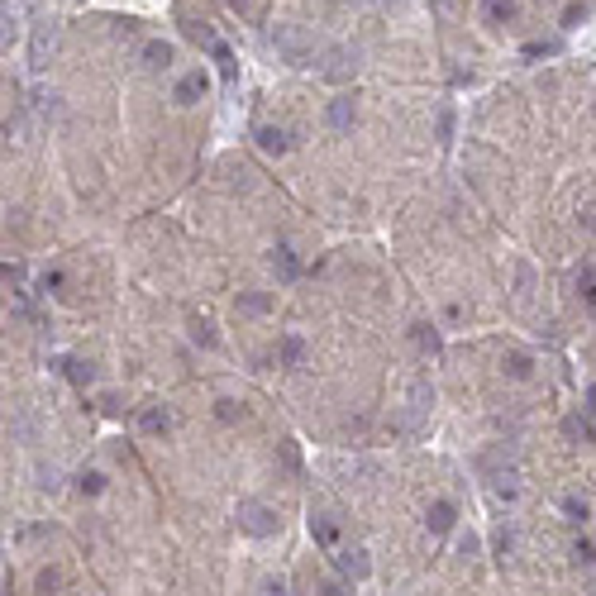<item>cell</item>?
<instances>
[{"instance_id": "6da1fadb", "label": "cell", "mask_w": 596, "mask_h": 596, "mask_svg": "<svg viewBox=\"0 0 596 596\" xmlns=\"http://www.w3.org/2000/svg\"><path fill=\"white\" fill-rule=\"evenodd\" d=\"M272 48H277L291 67H310V58H315V38L300 29V24H277V29H272Z\"/></svg>"}, {"instance_id": "7a4b0ae2", "label": "cell", "mask_w": 596, "mask_h": 596, "mask_svg": "<svg viewBox=\"0 0 596 596\" xmlns=\"http://www.w3.org/2000/svg\"><path fill=\"white\" fill-rule=\"evenodd\" d=\"M239 525H244L249 534H277V525H282V520H277V511H272V506L244 501V506H239Z\"/></svg>"}, {"instance_id": "3957f363", "label": "cell", "mask_w": 596, "mask_h": 596, "mask_svg": "<svg viewBox=\"0 0 596 596\" xmlns=\"http://www.w3.org/2000/svg\"><path fill=\"white\" fill-rule=\"evenodd\" d=\"M53 43H58V24H53V19H43V24H38V33H33V67H43V58L53 53Z\"/></svg>"}, {"instance_id": "277c9868", "label": "cell", "mask_w": 596, "mask_h": 596, "mask_svg": "<svg viewBox=\"0 0 596 596\" xmlns=\"http://www.w3.org/2000/svg\"><path fill=\"white\" fill-rule=\"evenodd\" d=\"M201 95H205V72H187V77L177 81V100L182 105H196Z\"/></svg>"}, {"instance_id": "5b68a950", "label": "cell", "mask_w": 596, "mask_h": 596, "mask_svg": "<svg viewBox=\"0 0 596 596\" xmlns=\"http://www.w3.org/2000/svg\"><path fill=\"white\" fill-rule=\"evenodd\" d=\"M339 568H344V577H353V582H362L367 573H372V563H367V553H362V549L339 553Z\"/></svg>"}, {"instance_id": "8992f818", "label": "cell", "mask_w": 596, "mask_h": 596, "mask_svg": "<svg viewBox=\"0 0 596 596\" xmlns=\"http://www.w3.org/2000/svg\"><path fill=\"white\" fill-rule=\"evenodd\" d=\"M272 267L282 272V282H296V277H300V263H296V253L286 249V244H277V249H272Z\"/></svg>"}, {"instance_id": "52a82bcc", "label": "cell", "mask_w": 596, "mask_h": 596, "mask_svg": "<svg viewBox=\"0 0 596 596\" xmlns=\"http://www.w3.org/2000/svg\"><path fill=\"white\" fill-rule=\"evenodd\" d=\"M143 67L148 72H167L172 67V43H148L143 48Z\"/></svg>"}, {"instance_id": "ba28073f", "label": "cell", "mask_w": 596, "mask_h": 596, "mask_svg": "<svg viewBox=\"0 0 596 596\" xmlns=\"http://www.w3.org/2000/svg\"><path fill=\"white\" fill-rule=\"evenodd\" d=\"M258 148L272 153V157H282L286 153V134H282V129H272V125H263V129H258Z\"/></svg>"}, {"instance_id": "9c48e42d", "label": "cell", "mask_w": 596, "mask_h": 596, "mask_svg": "<svg viewBox=\"0 0 596 596\" xmlns=\"http://www.w3.org/2000/svg\"><path fill=\"white\" fill-rule=\"evenodd\" d=\"M429 401H434V392H429L424 382H415V387H410V415H406V424H415V420H420L424 410H429Z\"/></svg>"}, {"instance_id": "30bf717a", "label": "cell", "mask_w": 596, "mask_h": 596, "mask_svg": "<svg viewBox=\"0 0 596 596\" xmlns=\"http://www.w3.org/2000/svg\"><path fill=\"white\" fill-rule=\"evenodd\" d=\"M429 530H434V534L454 530V501H434V506H429Z\"/></svg>"}, {"instance_id": "8fae6325", "label": "cell", "mask_w": 596, "mask_h": 596, "mask_svg": "<svg viewBox=\"0 0 596 596\" xmlns=\"http://www.w3.org/2000/svg\"><path fill=\"white\" fill-rule=\"evenodd\" d=\"M348 125H353V100H330V129L344 134Z\"/></svg>"}, {"instance_id": "7c38bea8", "label": "cell", "mask_w": 596, "mask_h": 596, "mask_svg": "<svg viewBox=\"0 0 596 596\" xmlns=\"http://www.w3.org/2000/svg\"><path fill=\"white\" fill-rule=\"evenodd\" d=\"M353 67H358V58H353V53H344V48H330V67H325L330 77H348Z\"/></svg>"}, {"instance_id": "4fadbf2b", "label": "cell", "mask_w": 596, "mask_h": 596, "mask_svg": "<svg viewBox=\"0 0 596 596\" xmlns=\"http://www.w3.org/2000/svg\"><path fill=\"white\" fill-rule=\"evenodd\" d=\"M277 353H282V362H286V367H300V362H305V344H300L296 334H286Z\"/></svg>"}, {"instance_id": "5bb4252c", "label": "cell", "mask_w": 596, "mask_h": 596, "mask_svg": "<svg viewBox=\"0 0 596 596\" xmlns=\"http://www.w3.org/2000/svg\"><path fill=\"white\" fill-rule=\"evenodd\" d=\"M482 10H486L491 24H506V19H516V0H486Z\"/></svg>"}, {"instance_id": "9a60e30c", "label": "cell", "mask_w": 596, "mask_h": 596, "mask_svg": "<svg viewBox=\"0 0 596 596\" xmlns=\"http://www.w3.org/2000/svg\"><path fill=\"white\" fill-rule=\"evenodd\" d=\"M310 530H315V539H320V544H334V539H339V530H334L330 516H310Z\"/></svg>"}, {"instance_id": "2e32d148", "label": "cell", "mask_w": 596, "mask_h": 596, "mask_svg": "<svg viewBox=\"0 0 596 596\" xmlns=\"http://www.w3.org/2000/svg\"><path fill=\"white\" fill-rule=\"evenodd\" d=\"M63 367H67V377H72V382H77V387H86V382H91V362H77V358H67L63 362Z\"/></svg>"}, {"instance_id": "e0dca14e", "label": "cell", "mask_w": 596, "mask_h": 596, "mask_svg": "<svg viewBox=\"0 0 596 596\" xmlns=\"http://www.w3.org/2000/svg\"><path fill=\"white\" fill-rule=\"evenodd\" d=\"M210 48H215V63H220L224 81H234V58H229V48H224V43H210Z\"/></svg>"}, {"instance_id": "ac0fdd59", "label": "cell", "mask_w": 596, "mask_h": 596, "mask_svg": "<svg viewBox=\"0 0 596 596\" xmlns=\"http://www.w3.org/2000/svg\"><path fill=\"white\" fill-rule=\"evenodd\" d=\"M143 429H148V434L167 429V415H162V410H143Z\"/></svg>"}, {"instance_id": "d6986e66", "label": "cell", "mask_w": 596, "mask_h": 596, "mask_svg": "<svg viewBox=\"0 0 596 596\" xmlns=\"http://www.w3.org/2000/svg\"><path fill=\"white\" fill-rule=\"evenodd\" d=\"M415 344L434 353V348H439V339H434V330H429V325H415Z\"/></svg>"}, {"instance_id": "ffe728a7", "label": "cell", "mask_w": 596, "mask_h": 596, "mask_svg": "<svg viewBox=\"0 0 596 596\" xmlns=\"http://www.w3.org/2000/svg\"><path fill=\"white\" fill-rule=\"evenodd\" d=\"M506 367H511V377H530V358H525V353H511Z\"/></svg>"}, {"instance_id": "44dd1931", "label": "cell", "mask_w": 596, "mask_h": 596, "mask_svg": "<svg viewBox=\"0 0 596 596\" xmlns=\"http://www.w3.org/2000/svg\"><path fill=\"white\" fill-rule=\"evenodd\" d=\"M563 511L573 520H587V501H582V496H563Z\"/></svg>"}, {"instance_id": "7402d4cb", "label": "cell", "mask_w": 596, "mask_h": 596, "mask_svg": "<svg viewBox=\"0 0 596 596\" xmlns=\"http://www.w3.org/2000/svg\"><path fill=\"white\" fill-rule=\"evenodd\" d=\"M81 491H105V477H100V472H81Z\"/></svg>"}, {"instance_id": "603a6c76", "label": "cell", "mask_w": 596, "mask_h": 596, "mask_svg": "<svg viewBox=\"0 0 596 596\" xmlns=\"http://www.w3.org/2000/svg\"><path fill=\"white\" fill-rule=\"evenodd\" d=\"M58 587H63V577H58V573H38V592H58Z\"/></svg>"}, {"instance_id": "cb8c5ba5", "label": "cell", "mask_w": 596, "mask_h": 596, "mask_svg": "<svg viewBox=\"0 0 596 596\" xmlns=\"http://www.w3.org/2000/svg\"><path fill=\"white\" fill-rule=\"evenodd\" d=\"M577 563H596V544H592V539H577Z\"/></svg>"}, {"instance_id": "d4e9b609", "label": "cell", "mask_w": 596, "mask_h": 596, "mask_svg": "<svg viewBox=\"0 0 596 596\" xmlns=\"http://www.w3.org/2000/svg\"><path fill=\"white\" fill-rule=\"evenodd\" d=\"M563 429H568V434H573V439H587V444H592V429H587V424H582V420H568Z\"/></svg>"}, {"instance_id": "484cf974", "label": "cell", "mask_w": 596, "mask_h": 596, "mask_svg": "<svg viewBox=\"0 0 596 596\" xmlns=\"http://www.w3.org/2000/svg\"><path fill=\"white\" fill-rule=\"evenodd\" d=\"M582 24V5H568L563 10V29H577Z\"/></svg>"}, {"instance_id": "4316f807", "label": "cell", "mask_w": 596, "mask_h": 596, "mask_svg": "<svg viewBox=\"0 0 596 596\" xmlns=\"http://www.w3.org/2000/svg\"><path fill=\"white\" fill-rule=\"evenodd\" d=\"M458 553H463V558H472V553H477V539H472V534H463V539H458Z\"/></svg>"}, {"instance_id": "83f0119b", "label": "cell", "mask_w": 596, "mask_h": 596, "mask_svg": "<svg viewBox=\"0 0 596 596\" xmlns=\"http://www.w3.org/2000/svg\"><path fill=\"white\" fill-rule=\"evenodd\" d=\"M496 549H501V558H506L511 549H516V539H511V530H501V534H496Z\"/></svg>"}, {"instance_id": "f1b7e54d", "label": "cell", "mask_w": 596, "mask_h": 596, "mask_svg": "<svg viewBox=\"0 0 596 596\" xmlns=\"http://www.w3.org/2000/svg\"><path fill=\"white\" fill-rule=\"evenodd\" d=\"M63 286V272H43V291H58Z\"/></svg>"}, {"instance_id": "f546056e", "label": "cell", "mask_w": 596, "mask_h": 596, "mask_svg": "<svg viewBox=\"0 0 596 596\" xmlns=\"http://www.w3.org/2000/svg\"><path fill=\"white\" fill-rule=\"evenodd\" d=\"M196 339H201V344H215V334H210V325H205V320H196Z\"/></svg>"}, {"instance_id": "4dcf8cb0", "label": "cell", "mask_w": 596, "mask_h": 596, "mask_svg": "<svg viewBox=\"0 0 596 596\" xmlns=\"http://www.w3.org/2000/svg\"><path fill=\"white\" fill-rule=\"evenodd\" d=\"M244 310H267V296H244Z\"/></svg>"}, {"instance_id": "1f68e13d", "label": "cell", "mask_w": 596, "mask_h": 596, "mask_svg": "<svg viewBox=\"0 0 596 596\" xmlns=\"http://www.w3.org/2000/svg\"><path fill=\"white\" fill-rule=\"evenodd\" d=\"M263 596H286V587L282 582H263Z\"/></svg>"}, {"instance_id": "d6a6232c", "label": "cell", "mask_w": 596, "mask_h": 596, "mask_svg": "<svg viewBox=\"0 0 596 596\" xmlns=\"http://www.w3.org/2000/svg\"><path fill=\"white\" fill-rule=\"evenodd\" d=\"M320 596H344V587H339V582H325V587H320Z\"/></svg>"}, {"instance_id": "836d02e7", "label": "cell", "mask_w": 596, "mask_h": 596, "mask_svg": "<svg viewBox=\"0 0 596 596\" xmlns=\"http://www.w3.org/2000/svg\"><path fill=\"white\" fill-rule=\"evenodd\" d=\"M587 410H592V415H596V387H592V392H587Z\"/></svg>"}, {"instance_id": "e575fe53", "label": "cell", "mask_w": 596, "mask_h": 596, "mask_svg": "<svg viewBox=\"0 0 596 596\" xmlns=\"http://www.w3.org/2000/svg\"><path fill=\"white\" fill-rule=\"evenodd\" d=\"M229 5H234V10H244V5H249V0H229Z\"/></svg>"}]
</instances>
